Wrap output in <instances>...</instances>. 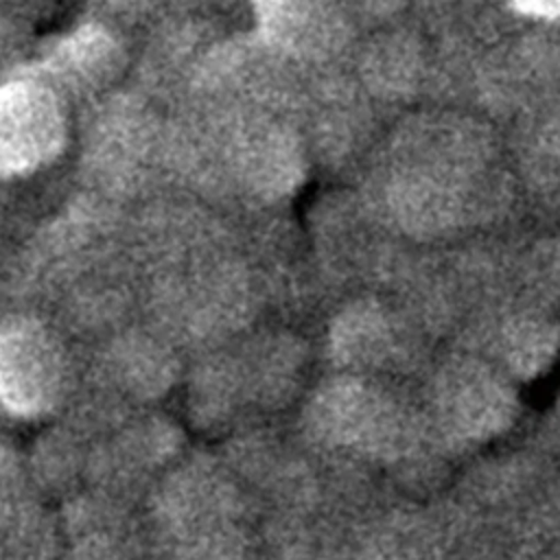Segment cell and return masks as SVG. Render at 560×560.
I'll return each mask as SVG.
<instances>
[{
    "label": "cell",
    "instance_id": "11",
    "mask_svg": "<svg viewBox=\"0 0 560 560\" xmlns=\"http://www.w3.org/2000/svg\"><path fill=\"white\" fill-rule=\"evenodd\" d=\"M525 9L540 13H560V0H518Z\"/></svg>",
    "mask_w": 560,
    "mask_h": 560
},
{
    "label": "cell",
    "instance_id": "4",
    "mask_svg": "<svg viewBox=\"0 0 560 560\" xmlns=\"http://www.w3.org/2000/svg\"><path fill=\"white\" fill-rule=\"evenodd\" d=\"M160 149L166 147L151 109L133 98H114L94 118L88 162L105 184L129 186L153 164Z\"/></svg>",
    "mask_w": 560,
    "mask_h": 560
},
{
    "label": "cell",
    "instance_id": "7",
    "mask_svg": "<svg viewBox=\"0 0 560 560\" xmlns=\"http://www.w3.org/2000/svg\"><path fill=\"white\" fill-rule=\"evenodd\" d=\"M260 37L287 59H317L332 52L346 33L335 0H252Z\"/></svg>",
    "mask_w": 560,
    "mask_h": 560
},
{
    "label": "cell",
    "instance_id": "10",
    "mask_svg": "<svg viewBox=\"0 0 560 560\" xmlns=\"http://www.w3.org/2000/svg\"><path fill=\"white\" fill-rule=\"evenodd\" d=\"M560 346L558 328L542 319H518L505 332V359L521 376L542 372Z\"/></svg>",
    "mask_w": 560,
    "mask_h": 560
},
{
    "label": "cell",
    "instance_id": "1",
    "mask_svg": "<svg viewBox=\"0 0 560 560\" xmlns=\"http://www.w3.org/2000/svg\"><path fill=\"white\" fill-rule=\"evenodd\" d=\"M66 136V101L55 90L24 72L0 85V177L50 164Z\"/></svg>",
    "mask_w": 560,
    "mask_h": 560
},
{
    "label": "cell",
    "instance_id": "6",
    "mask_svg": "<svg viewBox=\"0 0 560 560\" xmlns=\"http://www.w3.org/2000/svg\"><path fill=\"white\" fill-rule=\"evenodd\" d=\"M435 405L442 427L466 440L501 433L516 413L512 389L492 370L472 363L442 376Z\"/></svg>",
    "mask_w": 560,
    "mask_h": 560
},
{
    "label": "cell",
    "instance_id": "5",
    "mask_svg": "<svg viewBox=\"0 0 560 560\" xmlns=\"http://www.w3.org/2000/svg\"><path fill=\"white\" fill-rule=\"evenodd\" d=\"M122 68L125 50L118 37L107 26L83 24L50 46L28 77L46 83L66 101L107 90Z\"/></svg>",
    "mask_w": 560,
    "mask_h": 560
},
{
    "label": "cell",
    "instance_id": "3",
    "mask_svg": "<svg viewBox=\"0 0 560 560\" xmlns=\"http://www.w3.org/2000/svg\"><path fill=\"white\" fill-rule=\"evenodd\" d=\"M63 352L37 319L15 317L0 326V405L24 418L48 411L63 385Z\"/></svg>",
    "mask_w": 560,
    "mask_h": 560
},
{
    "label": "cell",
    "instance_id": "2",
    "mask_svg": "<svg viewBox=\"0 0 560 560\" xmlns=\"http://www.w3.org/2000/svg\"><path fill=\"white\" fill-rule=\"evenodd\" d=\"M311 424L330 444L392 455L407 440L402 411L378 389L357 378L328 383L311 402Z\"/></svg>",
    "mask_w": 560,
    "mask_h": 560
},
{
    "label": "cell",
    "instance_id": "9",
    "mask_svg": "<svg viewBox=\"0 0 560 560\" xmlns=\"http://www.w3.org/2000/svg\"><path fill=\"white\" fill-rule=\"evenodd\" d=\"M118 378L142 396H153L168 387L173 361L166 348L151 339H131L114 359Z\"/></svg>",
    "mask_w": 560,
    "mask_h": 560
},
{
    "label": "cell",
    "instance_id": "12",
    "mask_svg": "<svg viewBox=\"0 0 560 560\" xmlns=\"http://www.w3.org/2000/svg\"><path fill=\"white\" fill-rule=\"evenodd\" d=\"M109 2H114V4H118V7H122V9H133V11H140V9H147V7H153L155 2H160V0H109Z\"/></svg>",
    "mask_w": 560,
    "mask_h": 560
},
{
    "label": "cell",
    "instance_id": "8",
    "mask_svg": "<svg viewBox=\"0 0 560 560\" xmlns=\"http://www.w3.org/2000/svg\"><path fill=\"white\" fill-rule=\"evenodd\" d=\"M332 354L339 363L352 368H368L389 352L392 324L376 306H357L343 313L330 335Z\"/></svg>",
    "mask_w": 560,
    "mask_h": 560
}]
</instances>
